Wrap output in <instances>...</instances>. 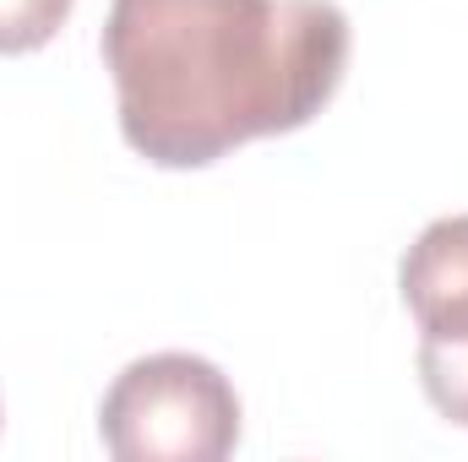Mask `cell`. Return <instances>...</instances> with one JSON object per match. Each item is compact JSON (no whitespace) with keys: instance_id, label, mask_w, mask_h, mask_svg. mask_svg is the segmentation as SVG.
<instances>
[{"instance_id":"1","label":"cell","mask_w":468,"mask_h":462,"mask_svg":"<svg viewBox=\"0 0 468 462\" xmlns=\"http://www.w3.org/2000/svg\"><path fill=\"white\" fill-rule=\"evenodd\" d=\"M333 0H115L104 66L120 136L158 169H207L322 115L349 71Z\"/></svg>"},{"instance_id":"2","label":"cell","mask_w":468,"mask_h":462,"mask_svg":"<svg viewBox=\"0 0 468 462\" xmlns=\"http://www.w3.org/2000/svg\"><path fill=\"white\" fill-rule=\"evenodd\" d=\"M99 436L120 462H218L239 446V397L213 359L147 353L104 392Z\"/></svg>"},{"instance_id":"3","label":"cell","mask_w":468,"mask_h":462,"mask_svg":"<svg viewBox=\"0 0 468 462\" xmlns=\"http://www.w3.org/2000/svg\"><path fill=\"white\" fill-rule=\"evenodd\" d=\"M403 305L420 321V386L468 430V213L436 218L403 256Z\"/></svg>"},{"instance_id":"4","label":"cell","mask_w":468,"mask_h":462,"mask_svg":"<svg viewBox=\"0 0 468 462\" xmlns=\"http://www.w3.org/2000/svg\"><path fill=\"white\" fill-rule=\"evenodd\" d=\"M77 0H0V55H33L44 49Z\"/></svg>"}]
</instances>
